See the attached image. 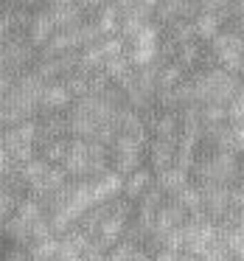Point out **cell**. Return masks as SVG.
I'll return each mask as SVG.
<instances>
[{
	"instance_id": "obj_3",
	"label": "cell",
	"mask_w": 244,
	"mask_h": 261,
	"mask_svg": "<svg viewBox=\"0 0 244 261\" xmlns=\"http://www.w3.org/2000/svg\"><path fill=\"white\" fill-rule=\"evenodd\" d=\"M146 166L154 171V177L169 171V169H174L177 166V143L152 138V141H149V149H146Z\"/></svg>"
},
{
	"instance_id": "obj_14",
	"label": "cell",
	"mask_w": 244,
	"mask_h": 261,
	"mask_svg": "<svg viewBox=\"0 0 244 261\" xmlns=\"http://www.w3.org/2000/svg\"><path fill=\"white\" fill-rule=\"evenodd\" d=\"M180 261H202V258H199V255H191V253H182Z\"/></svg>"
},
{
	"instance_id": "obj_4",
	"label": "cell",
	"mask_w": 244,
	"mask_h": 261,
	"mask_svg": "<svg viewBox=\"0 0 244 261\" xmlns=\"http://www.w3.org/2000/svg\"><path fill=\"white\" fill-rule=\"evenodd\" d=\"M57 31H59V29H57V23H53L48 6H40V9L34 12V17H31V25H29V31H25V34H29V40L42 51V48H45L48 42L57 37Z\"/></svg>"
},
{
	"instance_id": "obj_13",
	"label": "cell",
	"mask_w": 244,
	"mask_h": 261,
	"mask_svg": "<svg viewBox=\"0 0 244 261\" xmlns=\"http://www.w3.org/2000/svg\"><path fill=\"white\" fill-rule=\"evenodd\" d=\"M230 197H233V208H236V211H244V177L230 188Z\"/></svg>"
},
{
	"instance_id": "obj_17",
	"label": "cell",
	"mask_w": 244,
	"mask_h": 261,
	"mask_svg": "<svg viewBox=\"0 0 244 261\" xmlns=\"http://www.w3.org/2000/svg\"><path fill=\"white\" fill-rule=\"evenodd\" d=\"M233 261H236V258H233Z\"/></svg>"
},
{
	"instance_id": "obj_15",
	"label": "cell",
	"mask_w": 244,
	"mask_h": 261,
	"mask_svg": "<svg viewBox=\"0 0 244 261\" xmlns=\"http://www.w3.org/2000/svg\"><path fill=\"white\" fill-rule=\"evenodd\" d=\"M0 258H3V253H0Z\"/></svg>"
},
{
	"instance_id": "obj_11",
	"label": "cell",
	"mask_w": 244,
	"mask_h": 261,
	"mask_svg": "<svg viewBox=\"0 0 244 261\" xmlns=\"http://www.w3.org/2000/svg\"><path fill=\"white\" fill-rule=\"evenodd\" d=\"M23 199H25L23 194L12 191V188H6V186H0V227L9 225V222L17 216L20 202H23Z\"/></svg>"
},
{
	"instance_id": "obj_2",
	"label": "cell",
	"mask_w": 244,
	"mask_h": 261,
	"mask_svg": "<svg viewBox=\"0 0 244 261\" xmlns=\"http://www.w3.org/2000/svg\"><path fill=\"white\" fill-rule=\"evenodd\" d=\"M62 169L68 171L70 180H76V182H90V180H93V169H90V141L70 138L68 158H65Z\"/></svg>"
},
{
	"instance_id": "obj_10",
	"label": "cell",
	"mask_w": 244,
	"mask_h": 261,
	"mask_svg": "<svg viewBox=\"0 0 244 261\" xmlns=\"http://www.w3.org/2000/svg\"><path fill=\"white\" fill-rule=\"evenodd\" d=\"M152 186H154V171L149 169V166H143L141 171H135V174L124 177V197L132 199V202L138 205V199H141Z\"/></svg>"
},
{
	"instance_id": "obj_6",
	"label": "cell",
	"mask_w": 244,
	"mask_h": 261,
	"mask_svg": "<svg viewBox=\"0 0 244 261\" xmlns=\"http://www.w3.org/2000/svg\"><path fill=\"white\" fill-rule=\"evenodd\" d=\"M188 211L182 208L180 202H174V199H169V202L160 208L157 214V222H154V233H160V236H166V233L177 230V227H185L188 225Z\"/></svg>"
},
{
	"instance_id": "obj_8",
	"label": "cell",
	"mask_w": 244,
	"mask_h": 261,
	"mask_svg": "<svg viewBox=\"0 0 244 261\" xmlns=\"http://www.w3.org/2000/svg\"><path fill=\"white\" fill-rule=\"evenodd\" d=\"M154 182H157V188L166 194V197L174 199L185 186H191V171H185V169H180V166H174V169H169V171H163V174L154 177Z\"/></svg>"
},
{
	"instance_id": "obj_9",
	"label": "cell",
	"mask_w": 244,
	"mask_h": 261,
	"mask_svg": "<svg viewBox=\"0 0 244 261\" xmlns=\"http://www.w3.org/2000/svg\"><path fill=\"white\" fill-rule=\"evenodd\" d=\"M194 31H197V40L199 42H213L216 37L225 31V23H222L216 14H210V12H205L202 9V3H199V14L194 17Z\"/></svg>"
},
{
	"instance_id": "obj_1",
	"label": "cell",
	"mask_w": 244,
	"mask_h": 261,
	"mask_svg": "<svg viewBox=\"0 0 244 261\" xmlns=\"http://www.w3.org/2000/svg\"><path fill=\"white\" fill-rule=\"evenodd\" d=\"M210 59L219 68L241 76V70H244V34H236V31L225 29L210 42Z\"/></svg>"
},
{
	"instance_id": "obj_7",
	"label": "cell",
	"mask_w": 244,
	"mask_h": 261,
	"mask_svg": "<svg viewBox=\"0 0 244 261\" xmlns=\"http://www.w3.org/2000/svg\"><path fill=\"white\" fill-rule=\"evenodd\" d=\"M48 12H51V17H53L59 31L76 29V25L85 23V14H82L79 3H48Z\"/></svg>"
},
{
	"instance_id": "obj_12",
	"label": "cell",
	"mask_w": 244,
	"mask_h": 261,
	"mask_svg": "<svg viewBox=\"0 0 244 261\" xmlns=\"http://www.w3.org/2000/svg\"><path fill=\"white\" fill-rule=\"evenodd\" d=\"M227 115H230V124H244V85L233 96V101L227 104Z\"/></svg>"
},
{
	"instance_id": "obj_16",
	"label": "cell",
	"mask_w": 244,
	"mask_h": 261,
	"mask_svg": "<svg viewBox=\"0 0 244 261\" xmlns=\"http://www.w3.org/2000/svg\"><path fill=\"white\" fill-rule=\"evenodd\" d=\"M0 230H3V227H0Z\"/></svg>"
},
{
	"instance_id": "obj_5",
	"label": "cell",
	"mask_w": 244,
	"mask_h": 261,
	"mask_svg": "<svg viewBox=\"0 0 244 261\" xmlns=\"http://www.w3.org/2000/svg\"><path fill=\"white\" fill-rule=\"evenodd\" d=\"M70 107H73V96H70L68 85H65V82H51V85L45 87V93H42L40 110L42 113H68Z\"/></svg>"
}]
</instances>
